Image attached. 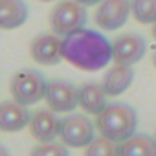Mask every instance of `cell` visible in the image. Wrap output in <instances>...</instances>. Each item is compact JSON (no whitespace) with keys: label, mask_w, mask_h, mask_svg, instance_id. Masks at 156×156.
Wrapping results in <instances>:
<instances>
[{"label":"cell","mask_w":156,"mask_h":156,"mask_svg":"<svg viewBox=\"0 0 156 156\" xmlns=\"http://www.w3.org/2000/svg\"><path fill=\"white\" fill-rule=\"evenodd\" d=\"M61 51L64 61L83 72L103 70L112 61V42L103 33L88 28L62 37Z\"/></svg>","instance_id":"cell-1"},{"label":"cell","mask_w":156,"mask_h":156,"mask_svg":"<svg viewBox=\"0 0 156 156\" xmlns=\"http://www.w3.org/2000/svg\"><path fill=\"white\" fill-rule=\"evenodd\" d=\"M96 127L101 136L116 143H121L136 132L138 114L130 105L123 101H114V103H108L107 108L98 116Z\"/></svg>","instance_id":"cell-2"},{"label":"cell","mask_w":156,"mask_h":156,"mask_svg":"<svg viewBox=\"0 0 156 156\" xmlns=\"http://www.w3.org/2000/svg\"><path fill=\"white\" fill-rule=\"evenodd\" d=\"M46 87L48 81L44 79V75L37 70H20L17 72L11 81H9V94L15 101L20 105H35L46 96Z\"/></svg>","instance_id":"cell-3"},{"label":"cell","mask_w":156,"mask_h":156,"mask_svg":"<svg viewBox=\"0 0 156 156\" xmlns=\"http://www.w3.org/2000/svg\"><path fill=\"white\" fill-rule=\"evenodd\" d=\"M88 20L87 8L77 0H62L50 13V26L51 31L59 37H66L77 30L85 28Z\"/></svg>","instance_id":"cell-4"},{"label":"cell","mask_w":156,"mask_h":156,"mask_svg":"<svg viewBox=\"0 0 156 156\" xmlns=\"http://www.w3.org/2000/svg\"><path fill=\"white\" fill-rule=\"evenodd\" d=\"M59 138L66 147L87 149L96 140V125L83 114H70L61 119Z\"/></svg>","instance_id":"cell-5"},{"label":"cell","mask_w":156,"mask_h":156,"mask_svg":"<svg viewBox=\"0 0 156 156\" xmlns=\"http://www.w3.org/2000/svg\"><path fill=\"white\" fill-rule=\"evenodd\" d=\"M44 99L48 103V108H51L53 112L68 114L73 112L75 107H79V88L68 81L55 79L48 83Z\"/></svg>","instance_id":"cell-6"},{"label":"cell","mask_w":156,"mask_h":156,"mask_svg":"<svg viewBox=\"0 0 156 156\" xmlns=\"http://www.w3.org/2000/svg\"><path fill=\"white\" fill-rule=\"evenodd\" d=\"M147 53V42L138 33H125L112 41V61L116 64H136Z\"/></svg>","instance_id":"cell-7"},{"label":"cell","mask_w":156,"mask_h":156,"mask_svg":"<svg viewBox=\"0 0 156 156\" xmlns=\"http://www.w3.org/2000/svg\"><path fill=\"white\" fill-rule=\"evenodd\" d=\"M130 15V0H103L94 15L96 26L105 31H116L125 26Z\"/></svg>","instance_id":"cell-8"},{"label":"cell","mask_w":156,"mask_h":156,"mask_svg":"<svg viewBox=\"0 0 156 156\" xmlns=\"http://www.w3.org/2000/svg\"><path fill=\"white\" fill-rule=\"evenodd\" d=\"M62 39L55 33H42L31 41L30 53L35 62L42 66H53L62 61V51H61Z\"/></svg>","instance_id":"cell-9"},{"label":"cell","mask_w":156,"mask_h":156,"mask_svg":"<svg viewBox=\"0 0 156 156\" xmlns=\"http://www.w3.org/2000/svg\"><path fill=\"white\" fill-rule=\"evenodd\" d=\"M30 132L39 143H48L55 141V138L61 132V119L57 112L51 108H39L31 114L30 119Z\"/></svg>","instance_id":"cell-10"},{"label":"cell","mask_w":156,"mask_h":156,"mask_svg":"<svg viewBox=\"0 0 156 156\" xmlns=\"http://www.w3.org/2000/svg\"><path fill=\"white\" fill-rule=\"evenodd\" d=\"M31 114L26 105L19 101H2L0 103V130L2 132H19L30 125Z\"/></svg>","instance_id":"cell-11"},{"label":"cell","mask_w":156,"mask_h":156,"mask_svg":"<svg viewBox=\"0 0 156 156\" xmlns=\"http://www.w3.org/2000/svg\"><path fill=\"white\" fill-rule=\"evenodd\" d=\"M134 81V70L129 64H114L112 68L107 70L103 77V88L108 98H118L121 96Z\"/></svg>","instance_id":"cell-12"},{"label":"cell","mask_w":156,"mask_h":156,"mask_svg":"<svg viewBox=\"0 0 156 156\" xmlns=\"http://www.w3.org/2000/svg\"><path fill=\"white\" fill-rule=\"evenodd\" d=\"M107 92L103 88V85H98V83H85L81 88H79V107L87 112V114H92V116H99L108 101H107Z\"/></svg>","instance_id":"cell-13"},{"label":"cell","mask_w":156,"mask_h":156,"mask_svg":"<svg viewBox=\"0 0 156 156\" xmlns=\"http://www.w3.org/2000/svg\"><path fill=\"white\" fill-rule=\"evenodd\" d=\"M28 20L24 0H0V30H17Z\"/></svg>","instance_id":"cell-14"},{"label":"cell","mask_w":156,"mask_h":156,"mask_svg":"<svg viewBox=\"0 0 156 156\" xmlns=\"http://www.w3.org/2000/svg\"><path fill=\"white\" fill-rule=\"evenodd\" d=\"M119 156H156V140L143 132H134L119 143Z\"/></svg>","instance_id":"cell-15"},{"label":"cell","mask_w":156,"mask_h":156,"mask_svg":"<svg viewBox=\"0 0 156 156\" xmlns=\"http://www.w3.org/2000/svg\"><path fill=\"white\" fill-rule=\"evenodd\" d=\"M130 13L140 24L156 22V0H130Z\"/></svg>","instance_id":"cell-16"},{"label":"cell","mask_w":156,"mask_h":156,"mask_svg":"<svg viewBox=\"0 0 156 156\" xmlns=\"http://www.w3.org/2000/svg\"><path fill=\"white\" fill-rule=\"evenodd\" d=\"M85 156H119V143L99 136L87 147Z\"/></svg>","instance_id":"cell-17"},{"label":"cell","mask_w":156,"mask_h":156,"mask_svg":"<svg viewBox=\"0 0 156 156\" xmlns=\"http://www.w3.org/2000/svg\"><path fill=\"white\" fill-rule=\"evenodd\" d=\"M30 156H70L68 147L61 141H48V143H39L31 149Z\"/></svg>","instance_id":"cell-18"},{"label":"cell","mask_w":156,"mask_h":156,"mask_svg":"<svg viewBox=\"0 0 156 156\" xmlns=\"http://www.w3.org/2000/svg\"><path fill=\"white\" fill-rule=\"evenodd\" d=\"M79 4H83L85 8H90V6H98V4H101L103 0H77Z\"/></svg>","instance_id":"cell-19"},{"label":"cell","mask_w":156,"mask_h":156,"mask_svg":"<svg viewBox=\"0 0 156 156\" xmlns=\"http://www.w3.org/2000/svg\"><path fill=\"white\" fill-rule=\"evenodd\" d=\"M0 156H11V154H9V151H8L4 145H0Z\"/></svg>","instance_id":"cell-20"},{"label":"cell","mask_w":156,"mask_h":156,"mask_svg":"<svg viewBox=\"0 0 156 156\" xmlns=\"http://www.w3.org/2000/svg\"><path fill=\"white\" fill-rule=\"evenodd\" d=\"M152 37H154V39H156V22H154V24H152Z\"/></svg>","instance_id":"cell-21"},{"label":"cell","mask_w":156,"mask_h":156,"mask_svg":"<svg viewBox=\"0 0 156 156\" xmlns=\"http://www.w3.org/2000/svg\"><path fill=\"white\" fill-rule=\"evenodd\" d=\"M152 64H154V68H156V53L152 55Z\"/></svg>","instance_id":"cell-22"},{"label":"cell","mask_w":156,"mask_h":156,"mask_svg":"<svg viewBox=\"0 0 156 156\" xmlns=\"http://www.w3.org/2000/svg\"><path fill=\"white\" fill-rule=\"evenodd\" d=\"M41 2H53V0H41Z\"/></svg>","instance_id":"cell-23"},{"label":"cell","mask_w":156,"mask_h":156,"mask_svg":"<svg viewBox=\"0 0 156 156\" xmlns=\"http://www.w3.org/2000/svg\"><path fill=\"white\" fill-rule=\"evenodd\" d=\"M154 140H156V136H154Z\"/></svg>","instance_id":"cell-24"}]
</instances>
